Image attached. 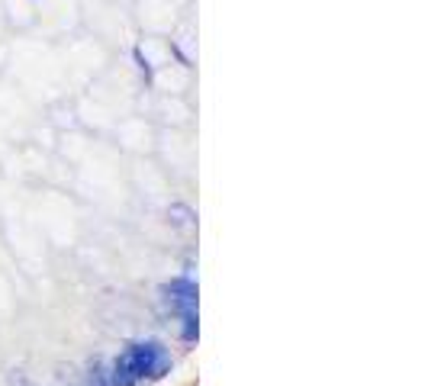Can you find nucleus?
I'll list each match as a JSON object with an SVG mask.
<instances>
[{"label":"nucleus","mask_w":428,"mask_h":386,"mask_svg":"<svg viewBox=\"0 0 428 386\" xmlns=\"http://www.w3.org/2000/svg\"><path fill=\"white\" fill-rule=\"evenodd\" d=\"M174 367V357L158 338H136L106 364L110 386H145L155 383Z\"/></svg>","instance_id":"1"},{"label":"nucleus","mask_w":428,"mask_h":386,"mask_svg":"<svg viewBox=\"0 0 428 386\" xmlns=\"http://www.w3.org/2000/svg\"><path fill=\"white\" fill-rule=\"evenodd\" d=\"M161 300H165V306L171 309V313L178 315L180 322V338L187 341V345H193L200 338V287L197 280L190 277V274H178L174 280H167L165 287H161Z\"/></svg>","instance_id":"2"},{"label":"nucleus","mask_w":428,"mask_h":386,"mask_svg":"<svg viewBox=\"0 0 428 386\" xmlns=\"http://www.w3.org/2000/svg\"><path fill=\"white\" fill-rule=\"evenodd\" d=\"M87 386H110V380H106V364H91V370H87Z\"/></svg>","instance_id":"3"},{"label":"nucleus","mask_w":428,"mask_h":386,"mask_svg":"<svg viewBox=\"0 0 428 386\" xmlns=\"http://www.w3.org/2000/svg\"><path fill=\"white\" fill-rule=\"evenodd\" d=\"M132 58H136V64H139V71L145 74L148 81H155V71H152V64H148V58L142 55V49H132Z\"/></svg>","instance_id":"4"}]
</instances>
